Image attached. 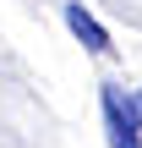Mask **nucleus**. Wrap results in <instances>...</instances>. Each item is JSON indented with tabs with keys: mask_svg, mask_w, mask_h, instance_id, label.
I'll return each mask as SVG.
<instances>
[{
	"mask_svg": "<svg viewBox=\"0 0 142 148\" xmlns=\"http://www.w3.org/2000/svg\"><path fill=\"white\" fill-rule=\"evenodd\" d=\"M104 121H109V143L115 148H142L137 126H131V115H126V93H120V88H104Z\"/></svg>",
	"mask_w": 142,
	"mask_h": 148,
	"instance_id": "nucleus-1",
	"label": "nucleus"
},
{
	"mask_svg": "<svg viewBox=\"0 0 142 148\" xmlns=\"http://www.w3.org/2000/svg\"><path fill=\"white\" fill-rule=\"evenodd\" d=\"M66 27H71V33H77V38L93 49V55H109V33H104V27H99V22L82 11V5H66Z\"/></svg>",
	"mask_w": 142,
	"mask_h": 148,
	"instance_id": "nucleus-2",
	"label": "nucleus"
},
{
	"mask_svg": "<svg viewBox=\"0 0 142 148\" xmlns=\"http://www.w3.org/2000/svg\"><path fill=\"white\" fill-rule=\"evenodd\" d=\"M126 115H131V126H137V132H142V88H137V93H131V99H126Z\"/></svg>",
	"mask_w": 142,
	"mask_h": 148,
	"instance_id": "nucleus-3",
	"label": "nucleus"
}]
</instances>
